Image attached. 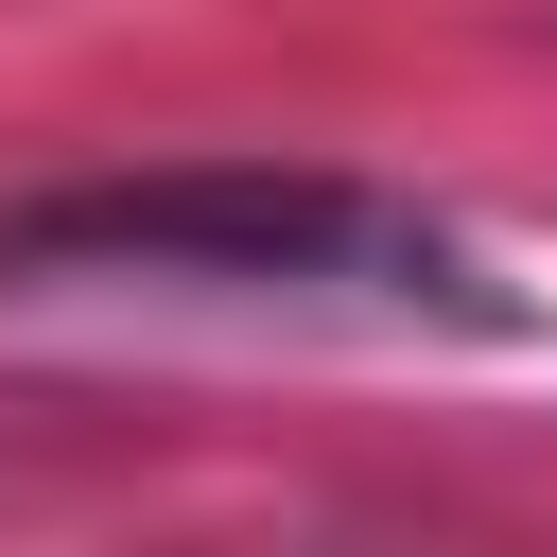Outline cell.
Segmentation results:
<instances>
[{
  "label": "cell",
  "mask_w": 557,
  "mask_h": 557,
  "mask_svg": "<svg viewBox=\"0 0 557 557\" xmlns=\"http://www.w3.org/2000/svg\"><path fill=\"white\" fill-rule=\"evenodd\" d=\"M0 296H157V313H348V331H522L470 226L313 157H157L0 209Z\"/></svg>",
  "instance_id": "6da1fadb"
}]
</instances>
